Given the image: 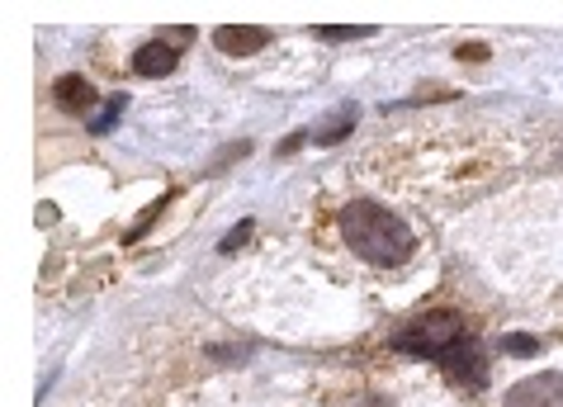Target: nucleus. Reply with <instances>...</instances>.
<instances>
[{"instance_id":"obj_8","label":"nucleus","mask_w":563,"mask_h":407,"mask_svg":"<svg viewBox=\"0 0 563 407\" xmlns=\"http://www.w3.org/2000/svg\"><path fill=\"white\" fill-rule=\"evenodd\" d=\"M123 114V96H114L104 109H100V119H96V133H104V129H114V119Z\"/></svg>"},{"instance_id":"obj_3","label":"nucleus","mask_w":563,"mask_h":407,"mask_svg":"<svg viewBox=\"0 0 563 407\" xmlns=\"http://www.w3.org/2000/svg\"><path fill=\"white\" fill-rule=\"evenodd\" d=\"M507 407H563V374H530L507 394Z\"/></svg>"},{"instance_id":"obj_1","label":"nucleus","mask_w":563,"mask_h":407,"mask_svg":"<svg viewBox=\"0 0 563 407\" xmlns=\"http://www.w3.org/2000/svg\"><path fill=\"white\" fill-rule=\"evenodd\" d=\"M341 238H346V246L360 261L379 265V271H398L417 252V232L374 199H351L341 209Z\"/></svg>"},{"instance_id":"obj_6","label":"nucleus","mask_w":563,"mask_h":407,"mask_svg":"<svg viewBox=\"0 0 563 407\" xmlns=\"http://www.w3.org/2000/svg\"><path fill=\"white\" fill-rule=\"evenodd\" d=\"M213 38H218V48H223V53H256L261 43H271L265 29H232V24H223Z\"/></svg>"},{"instance_id":"obj_4","label":"nucleus","mask_w":563,"mask_h":407,"mask_svg":"<svg viewBox=\"0 0 563 407\" xmlns=\"http://www.w3.org/2000/svg\"><path fill=\"white\" fill-rule=\"evenodd\" d=\"M53 100L62 109H71V114H86V109L96 105V86H90L86 76H62V81L53 86Z\"/></svg>"},{"instance_id":"obj_7","label":"nucleus","mask_w":563,"mask_h":407,"mask_svg":"<svg viewBox=\"0 0 563 407\" xmlns=\"http://www.w3.org/2000/svg\"><path fill=\"white\" fill-rule=\"evenodd\" d=\"M351 123H355V105L351 109H336V123H327V129L312 133V143H341V138L351 133Z\"/></svg>"},{"instance_id":"obj_9","label":"nucleus","mask_w":563,"mask_h":407,"mask_svg":"<svg viewBox=\"0 0 563 407\" xmlns=\"http://www.w3.org/2000/svg\"><path fill=\"white\" fill-rule=\"evenodd\" d=\"M318 34L322 38H369L374 29H332V24H327V29H318Z\"/></svg>"},{"instance_id":"obj_10","label":"nucleus","mask_w":563,"mask_h":407,"mask_svg":"<svg viewBox=\"0 0 563 407\" xmlns=\"http://www.w3.org/2000/svg\"><path fill=\"white\" fill-rule=\"evenodd\" d=\"M507 346H511L516 355H530V351H536V341H530V337H511V341H507Z\"/></svg>"},{"instance_id":"obj_5","label":"nucleus","mask_w":563,"mask_h":407,"mask_svg":"<svg viewBox=\"0 0 563 407\" xmlns=\"http://www.w3.org/2000/svg\"><path fill=\"white\" fill-rule=\"evenodd\" d=\"M170 67H176V48H166V43H143V48L133 53L137 76H166Z\"/></svg>"},{"instance_id":"obj_2","label":"nucleus","mask_w":563,"mask_h":407,"mask_svg":"<svg viewBox=\"0 0 563 407\" xmlns=\"http://www.w3.org/2000/svg\"><path fill=\"white\" fill-rule=\"evenodd\" d=\"M464 332H468V322H464L460 308H435V312H421V318H412L408 327H402V332L394 337V346L408 351V355L441 360V351Z\"/></svg>"}]
</instances>
